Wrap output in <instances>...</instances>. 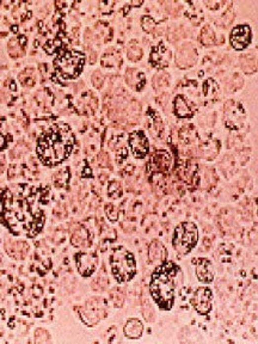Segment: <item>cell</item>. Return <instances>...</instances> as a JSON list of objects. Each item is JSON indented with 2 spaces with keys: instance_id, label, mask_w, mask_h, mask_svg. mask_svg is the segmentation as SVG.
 Returning a JSON list of instances; mask_svg holds the SVG:
<instances>
[{
  "instance_id": "6da1fadb",
  "label": "cell",
  "mask_w": 258,
  "mask_h": 344,
  "mask_svg": "<svg viewBox=\"0 0 258 344\" xmlns=\"http://www.w3.org/2000/svg\"><path fill=\"white\" fill-rule=\"evenodd\" d=\"M37 189L27 184L7 189L2 194L1 216L15 235L36 236L44 222L43 211L38 206Z\"/></svg>"
},
{
  "instance_id": "7a4b0ae2",
  "label": "cell",
  "mask_w": 258,
  "mask_h": 344,
  "mask_svg": "<svg viewBox=\"0 0 258 344\" xmlns=\"http://www.w3.org/2000/svg\"><path fill=\"white\" fill-rule=\"evenodd\" d=\"M74 145V137L70 127L60 123L54 125L37 140V156L44 165L60 164L70 156Z\"/></svg>"
},
{
  "instance_id": "3957f363",
  "label": "cell",
  "mask_w": 258,
  "mask_h": 344,
  "mask_svg": "<svg viewBox=\"0 0 258 344\" xmlns=\"http://www.w3.org/2000/svg\"><path fill=\"white\" fill-rule=\"evenodd\" d=\"M178 267L174 263H167L158 267L152 275L151 294L160 309L170 310L175 299V277Z\"/></svg>"
},
{
  "instance_id": "277c9868",
  "label": "cell",
  "mask_w": 258,
  "mask_h": 344,
  "mask_svg": "<svg viewBox=\"0 0 258 344\" xmlns=\"http://www.w3.org/2000/svg\"><path fill=\"white\" fill-rule=\"evenodd\" d=\"M110 263L112 274L118 282L130 281L135 275L134 256L124 247H117L112 251Z\"/></svg>"
},
{
  "instance_id": "5b68a950",
  "label": "cell",
  "mask_w": 258,
  "mask_h": 344,
  "mask_svg": "<svg viewBox=\"0 0 258 344\" xmlns=\"http://www.w3.org/2000/svg\"><path fill=\"white\" fill-rule=\"evenodd\" d=\"M85 63V58L81 53L74 52V50H67L61 53L54 61L55 69L62 78L72 79L75 78L80 73L83 65Z\"/></svg>"
},
{
  "instance_id": "8992f818",
  "label": "cell",
  "mask_w": 258,
  "mask_h": 344,
  "mask_svg": "<svg viewBox=\"0 0 258 344\" xmlns=\"http://www.w3.org/2000/svg\"><path fill=\"white\" fill-rule=\"evenodd\" d=\"M198 231L191 222H183L176 228L174 235V246L180 255H186L196 245Z\"/></svg>"
},
{
  "instance_id": "52a82bcc",
  "label": "cell",
  "mask_w": 258,
  "mask_h": 344,
  "mask_svg": "<svg viewBox=\"0 0 258 344\" xmlns=\"http://www.w3.org/2000/svg\"><path fill=\"white\" fill-rule=\"evenodd\" d=\"M80 315L84 323H86L89 326L96 325L99 320L103 319L107 315L106 303L99 298L90 299L84 309L81 310Z\"/></svg>"
},
{
  "instance_id": "ba28073f",
  "label": "cell",
  "mask_w": 258,
  "mask_h": 344,
  "mask_svg": "<svg viewBox=\"0 0 258 344\" xmlns=\"http://www.w3.org/2000/svg\"><path fill=\"white\" fill-rule=\"evenodd\" d=\"M171 154L166 151H158L153 154L148 164V170L152 172H165L169 171L172 166Z\"/></svg>"
},
{
  "instance_id": "9c48e42d",
  "label": "cell",
  "mask_w": 258,
  "mask_h": 344,
  "mask_svg": "<svg viewBox=\"0 0 258 344\" xmlns=\"http://www.w3.org/2000/svg\"><path fill=\"white\" fill-rule=\"evenodd\" d=\"M251 42V30L248 25H238L231 33V44L234 49H244Z\"/></svg>"
},
{
  "instance_id": "30bf717a",
  "label": "cell",
  "mask_w": 258,
  "mask_h": 344,
  "mask_svg": "<svg viewBox=\"0 0 258 344\" xmlns=\"http://www.w3.org/2000/svg\"><path fill=\"white\" fill-rule=\"evenodd\" d=\"M76 267L83 276H90L97 266V256L95 253L80 252L76 255Z\"/></svg>"
},
{
  "instance_id": "8fae6325",
  "label": "cell",
  "mask_w": 258,
  "mask_h": 344,
  "mask_svg": "<svg viewBox=\"0 0 258 344\" xmlns=\"http://www.w3.org/2000/svg\"><path fill=\"white\" fill-rule=\"evenodd\" d=\"M196 50H195L194 44L185 43L178 49L177 55H176V63L181 69H186L196 61Z\"/></svg>"
},
{
  "instance_id": "7c38bea8",
  "label": "cell",
  "mask_w": 258,
  "mask_h": 344,
  "mask_svg": "<svg viewBox=\"0 0 258 344\" xmlns=\"http://www.w3.org/2000/svg\"><path fill=\"white\" fill-rule=\"evenodd\" d=\"M212 292L208 288H200L195 293L194 305L195 309L201 314H207L212 309Z\"/></svg>"
},
{
  "instance_id": "4fadbf2b",
  "label": "cell",
  "mask_w": 258,
  "mask_h": 344,
  "mask_svg": "<svg viewBox=\"0 0 258 344\" xmlns=\"http://www.w3.org/2000/svg\"><path fill=\"white\" fill-rule=\"evenodd\" d=\"M130 147L137 158H144L148 152V141L143 132H135L129 137Z\"/></svg>"
},
{
  "instance_id": "5bb4252c",
  "label": "cell",
  "mask_w": 258,
  "mask_h": 344,
  "mask_svg": "<svg viewBox=\"0 0 258 344\" xmlns=\"http://www.w3.org/2000/svg\"><path fill=\"white\" fill-rule=\"evenodd\" d=\"M76 108L81 114H93L97 109V98L93 97L91 92L84 94L78 100Z\"/></svg>"
},
{
  "instance_id": "9a60e30c",
  "label": "cell",
  "mask_w": 258,
  "mask_h": 344,
  "mask_svg": "<svg viewBox=\"0 0 258 344\" xmlns=\"http://www.w3.org/2000/svg\"><path fill=\"white\" fill-rule=\"evenodd\" d=\"M149 262L153 264H163L166 259V249L159 241H153L148 250Z\"/></svg>"
},
{
  "instance_id": "2e32d148",
  "label": "cell",
  "mask_w": 258,
  "mask_h": 344,
  "mask_svg": "<svg viewBox=\"0 0 258 344\" xmlns=\"http://www.w3.org/2000/svg\"><path fill=\"white\" fill-rule=\"evenodd\" d=\"M28 251H29V245L24 241L11 242L10 246L7 245V253L16 259H24Z\"/></svg>"
},
{
  "instance_id": "e0dca14e",
  "label": "cell",
  "mask_w": 258,
  "mask_h": 344,
  "mask_svg": "<svg viewBox=\"0 0 258 344\" xmlns=\"http://www.w3.org/2000/svg\"><path fill=\"white\" fill-rule=\"evenodd\" d=\"M144 332V325L139 319H129L124 326V335L128 338H140Z\"/></svg>"
},
{
  "instance_id": "ac0fdd59",
  "label": "cell",
  "mask_w": 258,
  "mask_h": 344,
  "mask_svg": "<svg viewBox=\"0 0 258 344\" xmlns=\"http://www.w3.org/2000/svg\"><path fill=\"white\" fill-rule=\"evenodd\" d=\"M126 83L129 86L135 87V89L140 90L143 85H145V74L139 72L138 69H129L126 72Z\"/></svg>"
},
{
  "instance_id": "d6986e66",
  "label": "cell",
  "mask_w": 258,
  "mask_h": 344,
  "mask_svg": "<svg viewBox=\"0 0 258 344\" xmlns=\"http://www.w3.org/2000/svg\"><path fill=\"white\" fill-rule=\"evenodd\" d=\"M212 266L207 259H201L198 262V266L196 269V274L198 280L201 282H205V283H208V282L213 281V272H212Z\"/></svg>"
},
{
  "instance_id": "ffe728a7",
  "label": "cell",
  "mask_w": 258,
  "mask_h": 344,
  "mask_svg": "<svg viewBox=\"0 0 258 344\" xmlns=\"http://www.w3.org/2000/svg\"><path fill=\"white\" fill-rule=\"evenodd\" d=\"M72 244L74 246L79 247H85L90 245V239H89V232H87L86 228L79 227L72 235Z\"/></svg>"
},
{
  "instance_id": "44dd1931",
  "label": "cell",
  "mask_w": 258,
  "mask_h": 344,
  "mask_svg": "<svg viewBox=\"0 0 258 344\" xmlns=\"http://www.w3.org/2000/svg\"><path fill=\"white\" fill-rule=\"evenodd\" d=\"M175 112L181 117H188L191 116L192 111L189 104L184 100L182 96H178L175 100Z\"/></svg>"
},
{
  "instance_id": "7402d4cb",
  "label": "cell",
  "mask_w": 258,
  "mask_h": 344,
  "mask_svg": "<svg viewBox=\"0 0 258 344\" xmlns=\"http://www.w3.org/2000/svg\"><path fill=\"white\" fill-rule=\"evenodd\" d=\"M240 65H242V69L248 74L256 72L257 69V60L255 54H246L243 55L240 59Z\"/></svg>"
},
{
  "instance_id": "603a6c76",
  "label": "cell",
  "mask_w": 258,
  "mask_h": 344,
  "mask_svg": "<svg viewBox=\"0 0 258 344\" xmlns=\"http://www.w3.org/2000/svg\"><path fill=\"white\" fill-rule=\"evenodd\" d=\"M19 81L24 86H34L36 83V72L34 69H27L19 74Z\"/></svg>"
},
{
  "instance_id": "cb8c5ba5",
  "label": "cell",
  "mask_w": 258,
  "mask_h": 344,
  "mask_svg": "<svg viewBox=\"0 0 258 344\" xmlns=\"http://www.w3.org/2000/svg\"><path fill=\"white\" fill-rule=\"evenodd\" d=\"M121 64V58L120 54L115 50H109L103 56V60H102V65L107 67H116Z\"/></svg>"
},
{
  "instance_id": "d4e9b609",
  "label": "cell",
  "mask_w": 258,
  "mask_h": 344,
  "mask_svg": "<svg viewBox=\"0 0 258 344\" xmlns=\"http://www.w3.org/2000/svg\"><path fill=\"white\" fill-rule=\"evenodd\" d=\"M8 54L15 59L24 55V49L22 48L21 41L18 38L10 39V42H8Z\"/></svg>"
},
{
  "instance_id": "484cf974",
  "label": "cell",
  "mask_w": 258,
  "mask_h": 344,
  "mask_svg": "<svg viewBox=\"0 0 258 344\" xmlns=\"http://www.w3.org/2000/svg\"><path fill=\"white\" fill-rule=\"evenodd\" d=\"M200 39L205 46H212V44H214L215 36H214V32H213L211 27L207 25V27L203 28L202 32H201Z\"/></svg>"
},
{
  "instance_id": "4316f807",
  "label": "cell",
  "mask_w": 258,
  "mask_h": 344,
  "mask_svg": "<svg viewBox=\"0 0 258 344\" xmlns=\"http://www.w3.org/2000/svg\"><path fill=\"white\" fill-rule=\"evenodd\" d=\"M108 193H109V196L111 199H118L122 195V187L120 183L116 182V180L110 182L109 188H108Z\"/></svg>"
},
{
  "instance_id": "83f0119b",
  "label": "cell",
  "mask_w": 258,
  "mask_h": 344,
  "mask_svg": "<svg viewBox=\"0 0 258 344\" xmlns=\"http://www.w3.org/2000/svg\"><path fill=\"white\" fill-rule=\"evenodd\" d=\"M69 177H70V173L67 169L59 171L58 173L54 176V182H55L56 187H62V185L66 184V182L69 180Z\"/></svg>"
},
{
  "instance_id": "f1b7e54d",
  "label": "cell",
  "mask_w": 258,
  "mask_h": 344,
  "mask_svg": "<svg viewBox=\"0 0 258 344\" xmlns=\"http://www.w3.org/2000/svg\"><path fill=\"white\" fill-rule=\"evenodd\" d=\"M127 55H128L129 60L138 61L140 60L141 56H143V49H141L139 46H137V44H134V46H130L128 48V53H127Z\"/></svg>"
},
{
  "instance_id": "f546056e",
  "label": "cell",
  "mask_w": 258,
  "mask_h": 344,
  "mask_svg": "<svg viewBox=\"0 0 258 344\" xmlns=\"http://www.w3.org/2000/svg\"><path fill=\"white\" fill-rule=\"evenodd\" d=\"M35 342L36 343H48L50 342L49 332L44 329H38L35 334Z\"/></svg>"
},
{
  "instance_id": "4dcf8cb0",
  "label": "cell",
  "mask_w": 258,
  "mask_h": 344,
  "mask_svg": "<svg viewBox=\"0 0 258 344\" xmlns=\"http://www.w3.org/2000/svg\"><path fill=\"white\" fill-rule=\"evenodd\" d=\"M111 298H112V303H114V305L116 307H122V305H123V303H124V298H123V294H122V293L118 292V290L112 292Z\"/></svg>"
},
{
  "instance_id": "1f68e13d",
  "label": "cell",
  "mask_w": 258,
  "mask_h": 344,
  "mask_svg": "<svg viewBox=\"0 0 258 344\" xmlns=\"http://www.w3.org/2000/svg\"><path fill=\"white\" fill-rule=\"evenodd\" d=\"M92 83H93V85H95L96 87H102V85H103V83H104V77H103V74H102L99 70H96L95 73H93V75H92Z\"/></svg>"
},
{
  "instance_id": "d6a6232c",
  "label": "cell",
  "mask_w": 258,
  "mask_h": 344,
  "mask_svg": "<svg viewBox=\"0 0 258 344\" xmlns=\"http://www.w3.org/2000/svg\"><path fill=\"white\" fill-rule=\"evenodd\" d=\"M233 17H234V13L232 12V11H227V12L225 13L222 17H221V19H220V23L223 25V27H228L229 24L233 22Z\"/></svg>"
},
{
  "instance_id": "836d02e7",
  "label": "cell",
  "mask_w": 258,
  "mask_h": 344,
  "mask_svg": "<svg viewBox=\"0 0 258 344\" xmlns=\"http://www.w3.org/2000/svg\"><path fill=\"white\" fill-rule=\"evenodd\" d=\"M154 22L151 17H143V27L146 32L151 33L153 29H154Z\"/></svg>"
},
{
  "instance_id": "e575fe53",
  "label": "cell",
  "mask_w": 258,
  "mask_h": 344,
  "mask_svg": "<svg viewBox=\"0 0 258 344\" xmlns=\"http://www.w3.org/2000/svg\"><path fill=\"white\" fill-rule=\"evenodd\" d=\"M167 81H169L167 74H157L154 78V84L157 86H165L167 85Z\"/></svg>"
},
{
  "instance_id": "d590c367",
  "label": "cell",
  "mask_w": 258,
  "mask_h": 344,
  "mask_svg": "<svg viewBox=\"0 0 258 344\" xmlns=\"http://www.w3.org/2000/svg\"><path fill=\"white\" fill-rule=\"evenodd\" d=\"M107 215L111 221H115V220L117 219V211H116L115 207L112 205L107 206Z\"/></svg>"
},
{
  "instance_id": "8d00e7d4",
  "label": "cell",
  "mask_w": 258,
  "mask_h": 344,
  "mask_svg": "<svg viewBox=\"0 0 258 344\" xmlns=\"http://www.w3.org/2000/svg\"><path fill=\"white\" fill-rule=\"evenodd\" d=\"M7 32H8V22L6 21L5 17H1V18H0V33H1L2 35H5Z\"/></svg>"
},
{
  "instance_id": "74e56055",
  "label": "cell",
  "mask_w": 258,
  "mask_h": 344,
  "mask_svg": "<svg viewBox=\"0 0 258 344\" xmlns=\"http://www.w3.org/2000/svg\"><path fill=\"white\" fill-rule=\"evenodd\" d=\"M98 162L101 163L102 166H108V165H109V157H108V154L103 153V152H102V153H99Z\"/></svg>"
},
{
  "instance_id": "f35d334b",
  "label": "cell",
  "mask_w": 258,
  "mask_h": 344,
  "mask_svg": "<svg viewBox=\"0 0 258 344\" xmlns=\"http://www.w3.org/2000/svg\"><path fill=\"white\" fill-rule=\"evenodd\" d=\"M5 143H6V141H5L4 135L0 134V148H4L5 147Z\"/></svg>"
},
{
  "instance_id": "ab89813d",
  "label": "cell",
  "mask_w": 258,
  "mask_h": 344,
  "mask_svg": "<svg viewBox=\"0 0 258 344\" xmlns=\"http://www.w3.org/2000/svg\"><path fill=\"white\" fill-rule=\"evenodd\" d=\"M206 5L207 6H209L211 8H217V6H219V5H221V2H215V4H213V2H206Z\"/></svg>"
},
{
  "instance_id": "60d3db41",
  "label": "cell",
  "mask_w": 258,
  "mask_h": 344,
  "mask_svg": "<svg viewBox=\"0 0 258 344\" xmlns=\"http://www.w3.org/2000/svg\"><path fill=\"white\" fill-rule=\"evenodd\" d=\"M4 166H5L4 157H0V172L4 171Z\"/></svg>"
}]
</instances>
